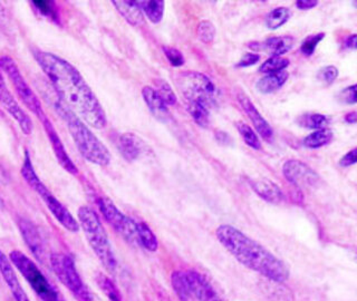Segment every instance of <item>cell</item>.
Returning <instances> with one entry per match:
<instances>
[{
    "label": "cell",
    "mask_w": 357,
    "mask_h": 301,
    "mask_svg": "<svg viewBox=\"0 0 357 301\" xmlns=\"http://www.w3.org/2000/svg\"><path fill=\"white\" fill-rule=\"evenodd\" d=\"M215 236L223 248L245 268L277 284H284L289 279L290 271L284 261L236 226L222 224L217 229Z\"/></svg>",
    "instance_id": "2"
},
{
    "label": "cell",
    "mask_w": 357,
    "mask_h": 301,
    "mask_svg": "<svg viewBox=\"0 0 357 301\" xmlns=\"http://www.w3.org/2000/svg\"><path fill=\"white\" fill-rule=\"evenodd\" d=\"M0 67H1L3 74L8 78L11 85L14 87L17 96L20 98V102L25 105V107H27L29 111H31L39 121H42L45 116H47L43 109L42 102L29 86V84L27 83L20 72L16 61L11 59L10 56H0Z\"/></svg>",
    "instance_id": "9"
},
{
    "label": "cell",
    "mask_w": 357,
    "mask_h": 301,
    "mask_svg": "<svg viewBox=\"0 0 357 301\" xmlns=\"http://www.w3.org/2000/svg\"><path fill=\"white\" fill-rule=\"evenodd\" d=\"M290 18V10L286 7L273 9L266 17V26L271 31H276L284 26Z\"/></svg>",
    "instance_id": "28"
},
{
    "label": "cell",
    "mask_w": 357,
    "mask_h": 301,
    "mask_svg": "<svg viewBox=\"0 0 357 301\" xmlns=\"http://www.w3.org/2000/svg\"><path fill=\"white\" fill-rule=\"evenodd\" d=\"M18 228H20L22 237L24 238L26 245L31 250V254L36 256L39 261H44L46 256V248H45L44 240L39 233L37 226L26 219L18 220Z\"/></svg>",
    "instance_id": "15"
},
{
    "label": "cell",
    "mask_w": 357,
    "mask_h": 301,
    "mask_svg": "<svg viewBox=\"0 0 357 301\" xmlns=\"http://www.w3.org/2000/svg\"><path fill=\"white\" fill-rule=\"evenodd\" d=\"M346 47L351 48V49H357V33L351 35L349 38L346 39Z\"/></svg>",
    "instance_id": "44"
},
{
    "label": "cell",
    "mask_w": 357,
    "mask_h": 301,
    "mask_svg": "<svg viewBox=\"0 0 357 301\" xmlns=\"http://www.w3.org/2000/svg\"><path fill=\"white\" fill-rule=\"evenodd\" d=\"M50 263L59 281L70 290L78 301H98L86 284H84L72 256L65 254H53L50 256Z\"/></svg>",
    "instance_id": "8"
},
{
    "label": "cell",
    "mask_w": 357,
    "mask_h": 301,
    "mask_svg": "<svg viewBox=\"0 0 357 301\" xmlns=\"http://www.w3.org/2000/svg\"><path fill=\"white\" fill-rule=\"evenodd\" d=\"M345 121L349 123V124H355V123H357L356 111H353V113H349V114L346 115Z\"/></svg>",
    "instance_id": "45"
},
{
    "label": "cell",
    "mask_w": 357,
    "mask_h": 301,
    "mask_svg": "<svg viewBox=\"0 0 357 301\" xmlns=\"http://www.w3.org/2000/svg\"><path fill=\"white\" fill-rule=\"evenodd\" d=\"M294 46V38L290 36L271 37L265 43L259 44L258 48L267 50L271 57H282L284 54L288 53ZM257 48V49H258Z\"/></svg>",
    "instance_id": "22"
},
{
    "label": "cell",
    "mask_w": 357,
    "mask_h": 301,
    "mask_svg": "<svg viewBox=\"0 0 357 301\" xmlns=\"http://www.w3.org/2000/svg\"><path fill=\"white\" fill-rule=\"evenodd\" d=\"M188 282L192 291L193 297L198 301H225L220 295L212 287L209 280L198 271L190 270L185 272Z\"/></svg>",
    "instance_id": "14"
},
{
    "label": "cell",
    "mask_w": 357,
    "mask_h": 301,
    "mask_svg": "<svg viewBox=\"0 0 357 301\" xmlns=\"http://www.w3.org/2000/svg\"><path fill=\"white\" fill-rule=\"evenodd\" d=\"M119 148L123 157L130 162L137 161L150 152L144 141L134 133L122 134L119 139Z\"/></svg>",
    "instance_id": "17"
},
{
    "label": "cell",
    "mask_w": 357,
    "mask_h": 301,
    "mask_svg": "<svg viewBox=\"0 0 357 301\" xmlns=\"http://www.w3.org/2000/svg\"><path fill=\"white\" fill-rule=\"evenodd\" d=\"M137 233H139V245L144 247L146 250L154 252L159 248V242L155 234L151 230L150 226L144 222L137 223Z\"/></svg>",
    "instance_id": "27"
},
{
    "label": "cell",
    "mask_w": 357,
    "mask_h": 301,
    "mask_svg": "<svg viewBox=\"0 0 357 301\" xmlns=\"http://www.w3.org/2000/svg\"><path fill=\"white\" fill-rule=\"evenodd\" d=\"M319 79L326 84L334 83L335 79L338 77V70L335 66L324 67L323 70L318 72Z\"/></svg>",
    "instance_id": "39"
},
{
    "label": "cell",
    "mask_w": 357,
    "mask_h": 301,
    "mask_svg": "<svg viewBox=\"0 0 357 301\" xmlns=\"http://www.w3.org/2000/svg\"><path fill=\"white\" fill-rule=\"evenodd\" d=\"M209 109L204 104L198 102H189L188 104V111L192 117L195 124H198L200 128H208L210 125V113Z\"/></svg>",
    "instance_id": "26"
},
{
    "label": "cell",
    "mask_w": 357,
    "mask_h": 301,
    "mask_svg": "<svg viewBox=\"0 0 357 301\" xmlns=\"http://www.w3.org/2000/svg\"><path fill=\"white\" fill-rule=\"evenodd\" d=\"M325 38V33H315V35H310L305 39L303 44H301V53L304 54L305 56H312L315 52L317 45Z\"/></svg>",
    "instance_id": "36"
},
{
    "label": "cell",
    "mask_w": 357,
    "mask_h": 301,
    "mask_svg": "<svg viewBox=\"0 0 357 301\" xmlns=\"http://www.w3.org/2000/svg\"><path fill=\"white\" fill-rule=\"evenodd\" d=\"M7 181H8V176H7V173H6L3 165L0 164V182H3V184H6Z\"/></svg>",
    "instance_id": "46"
},
{
    "label": "cell",
    "mask_w": 357,
    "mask_h": 301,
    "mask_svg": "<svg viewBox=\"0 0 357 301\" xmlns=\"http://www.w3.org/2000/svg\"><path fill=\"white\" fill-rule=\"evenodd\" d=\"M33 3L42 14L46 15V16H53L55 14L52 1L40 0V1H33Z\"/></svg>",
    "instance_id": "40"
},
{
    "label": "cell",
    "mask_w": 357,
    "mask_h": 301,
    "mask_svg": "<svg viewBox=\"0 0 357 301\" xmlns=\"http://www.w3.org/2000/svg\"><path fill=\"white\" fill-rule=\"evenodd\" d=\"M154 91L158 93L160 98L165 102V105H174L176 103V95L173 92L170 85L163 79L154 81Z\"/></svg>",
    "instance_id": "33"
},
{
    "label": "cell",
    "mask_w": 357,
    "mask_h": 301,
    "mask_svg": "<svg viewBox=\"0 0 357 301\" xmlns=\"http://www.w3.org/2000/svg\"><path fill=\"white\" fill-rule=\"evenodd\" d=\"M0 106L16 121L22 133L25 135H31L33 133V125L31 118L24 111L14 94L7 86L1 67H0Z\"/></svg>",
    "instance_id": "11"
},
{
    "label": "cell",
    "mask_w": 357,
    "mask_h": 301,
    "mask_svg": "<svg viewBox=\"0 0 357 301\" xmlns=\"http://www.w3.org/2000/svg\"><path fill=\"white\" fill-rule=\"evenodd\" d=\"M98 208L102 212L104 219L109 223V226L115 231L122 236L132 245H139V233H137V223L134 222L131 217L124 215L109 198L102 196L98 201Z\"/></svg>",
    "instance_id": "10"
},
{
    "label": "cell",
    "mask_w": 357,
    "mask_h": 301,
    "mask_svg": "<svg viewBox=\"0 0 357 301\" xmlns=\"http://www.w3.org/2000/svg\"><path fill=\"white\" fill-rule=\"evenodd\" d=\"M238 100H239L240 105L243 106L245 114L248 115L251 122L254 124L256 131L260 134V137L266 139V141H271L273 137V128L269 125V123L260 114V111L257 109L254 103L245 94L238 95Z\"/></svg>",
    "instance_id": "18"
},
{
    "label": "cell",
    "mask_w": 357,
    "mask_h": 301,
    "mask_svg": "<svg viewBox=\"0 0 357 301\" xmlns=\"http://www.w3.org/2000/svg\"><path fill=\"white\" fill-rule=\"evenodd\" d=\"M282 174L289 183L299 189L316 187L319 176L312 167L298 160H289L282 167Z\"/></svg>",
    "instance_id": "12"
},
{
    "label": "cell",
    "mask_w": 357,
    "mask_h": 301,
    "mask_svg": "<svg viewBox=\"0 0 357 301\" xmlns=\"http://www.w3.org/2000/svg\"><path fill=\"white\" fill-rule=\"evenodd\" d=\"M299 124L306 128L324 130L329 124V118L323 114H305L299 117Z\"/></svg>",
    "instance_id": "32"
},
{
    "label": "cell",
    "mask_w": 357,
    "mask_h": 301,
    "mask_svg": "<svg viewBox=\"0 0 357 301\" xmlns=\"http://www.w3.org/2000/svg\"><path fill=\"white\" fill-rule=\"evenodd\" d=\"M143 100L148 105L151 113L155 117L156 120L161 122H167L170 120V113L165 102L160 98L158 93L154 91L153 87L145 86L142 89Z\"/></svg>",
    "instance_id": "20"
},
{
    "label": "cell",
    "mask_w": 357,
    "mask_h": 301,
    "mask_svg": "<svg viewBox=\"0 0 357 301\" xmlns=\"http://www.w3.org/2000/svg\"><path fill=\"white\" fill-rule=\"evenodd\" d=\"M139 8L142 9L145 16L148 17L151 22L159 24L163 20L165 15V3L161 0H143L137 1Z\"/></svg>",
    "instance_id": "25"
},
{
    "label": "cell",
    "mask_w": 357,
    "mask_h": 301,
    "mask_svg": "<svg viewBox=\"0 0 357 301\" xmlns=\"http://www.w3.org/2000/svg\"><path fill=\"white\" fill-rule=\"evenodd\" d=\"M288 77H289V74L286 70L267 74L265 77L260 78L259 81L257 82V89L262 94H271V93L276 92L280 87L284 86Z\"/></svg>",
    "instance_id": "23"
},
{
    "label": "cell",
    "mask_w": 357,
    "mask_h": 301,
    "mask_svg": "<svg viewBox=\"0 0 357 301\" xmlns=\"http://www.w3.org/2000/svg\"><path fill=\"white\" fill-rule=\"evenodd\" d=\"M260 56L258 54L247 53L243 56V59H240L238 63V67H249L252 65L257 64L259 61Z\"/></svg>",
    "instance_id": "42"
},
{
    "label": "cell",
    "mask_w": 357,
    "mask_h": 301,
    "mask_svg": "<svg viewBox=\"0 0 357 301\" xmlns=\"http://www.w3.org/2000/svg\"><path fill=\"white\" fill-rule=\"evenodd\" d=\"M14 268L9 256H6L3 251L0 250V273H1L7 287L10 290L11 295L16 301H31L27 293H25V290L22 287Z\"/></svg>",
    "instance_id": "16"
},
{
    "label": "cell",
    "mask_w": 357,
    "mask_h": 301,
    "mask_svg": "<svg viewBox=\"0 0 357 301\" xmlns=\"http://www.w3.org/2000/svg\"><path fill=\"white\" fill-rule=\"evenodd\" d=\"M9 259L31 286L39 301H66L29 256L22 251L14 250L9 254Z\"/></svg>",
    "instance_id": "6"
},
{
    "label": "cell",
    "mask_w": 357,
    "mask_h": 301,
    "mask_svg": "<svg viewBox=\"0 0 357 301\" xmlns=\"http://www.w3.org/2000/svg\"><path fill=\"white\" fill-rule=\"evenodd\" d=\"M332 139L333 133L327 128L317 130V131L310 133L308 137H305L304 145L308 148H319L329 143Z\"/></svg>",
    "instance_id": "29"
},
{
    "label": "cell",
    "mask_w": 357,
    "mask_h": 301,
    "mask_svg": "<svg viewBox=\"0 0 357 301\" xmlns=\"http://www.w3.org/2000/svg\"><path fill=\"white\" fill-rule=\"evenodd\" d=\"M40 122L43 123L45 132L47 134L48 139H50V144L53 148L54 153H55L56 159L59 161V164L67 172L70 173L73 176H77L78 169L75 163L70 160V155L67 154L66 150L63 143H61V137L56 132L55 128L50 122L47 116H45Z\"/></svg>",
    "instance_id": "13"
},
{
    "label": "cell",
    "mask_w": 357,
    "mask_h": 301,
    "mask_svg": "<svg viewBox=\"0 0 357 301\" xmlns=\"http://www.w3.org/2000/svg\"><path fill=\"white\" fill-rule=\"evenodd\" d=\"M357 163V148H353L349 150V153H346L345 155L340 159V165L343 167H349L351 165L356 164Z\"/></svg>",
    "instance_id": "41"
},
{
    "label": "cell",
    "mask_w": 357,
    "mask_h": 301,
    "mask_svg": "<svg viewBox=\"0 0 357 301\" xmlns=\"http://www.w3.org/2000/svg\"><path fill=\"white\" fill-rule=\"evenodd\" d=\"M33 57L47 76L56 95L87 125L102 130L107 124L105 111L81 72L70 61L50 52L36 50Z\"/></svg>",
    "instance_id": "1"
},
{
    "label": "cell",
    "mask_w": 357,
    "mask_h": 301,
    "mask_svg": "<svg viewBox=\"0 0 357 301\" xmlns=\"http://www.w3.org/2000/svg\"><path fill=\"white\" fill-rule=\"evenodd\" d=\"M338 100L344 104H353L357 103V84L351 85V86L346 87L342 92L338 94Z\"/></svg>",
    "instance_id": "38"
},
{
    "label": "cell",
    "mask_w": 357,
    "mask_h": 301,
    "mask_svg": "<svg viewBox=\"0 0 357 301\" xmlns=\"http://www.w3.org/2000/svg\"><path fill=\"white\" fill-rule=\"evenodd\" d=\"M22 176L26 183L43 199L44 203L47 206L50 213L54 215L59 224L64 226L67 231L77 232L79 230V223L73 217L68 210L55 198V195L50 192L47 187L43 183L42 180L37 176L36 171L33 169L31 160L29 159V154L26 152L25 160L22 163Z\"/></svg>",
    "instance_id": "5"
},
{
    "label": "cell",
    "mask_w": 357,
    "mask_h": 301,
    "mask_svg": "<svg viewBox=\"0 0 357 301\" xmlns=\"http://www.w3.org/2000/svg\"><path fill=\"white\" fill-rule=\"evenodd\" d=\"M112 3L115 9L120 13L121 16L130 22L132 26H139L144 22L142 9L139 8L137 1H123V0H113Z\"/></svg>",
    "instance_id": "21"
},
{
    "label": "cell",
    "mask_w": 357,
    "mask_h": 301,
    "mask_svg": "<svg viewBox=\"0 0 357 301\" xmlns=\"http://www.w3.org/2000/svg\"><path fill=\"white\" fill-rule=\"evenodd\" d=\"M54 109L66 123L70 137L74 139L78 152L84 159L98 167H107L111 163L112 155L109 148L100 142L98 137L89 130L86 123L59 100L53 102Z\"/></svg>",
    "instance_id": "3"
},
{
    "label": "cell",
    "mask_w": 357,
    "mask_h": 301,
    "mask_svg": "<svg viewBox=\"0 0 357 301\" xmlns=\"http://www.w3.org/2000/svg\"><path fill=\"white\" fill-rule=\"evenodd\" d=\"M351 5L354 6L355 8H357V0L356 1H353V3H351Z\"/></svg>",
    "instance_id": "47"
},
{
    "label": "cell",
    "mask_w": 357,
    "mask_h": 301,
    "mask_svg": "<svg viewBox=\"0 0 357 301\" xmlns=\"http://www.w3.org/2000/svg\"><path fill=\"white\" fill-rule=\"evenodd\" d=\"M171 282H172V287L176 291V295L181 301H195L192 291L190 288L189 282H188L185 272L183 271H176L172 273L171 276Z\"/></svg>",
    "instance_id": "24"
},
{
    "label": "cell",
    "mask_w": 357,
    "mask_h": 301,
    "mask_svg": "<svg viewBox=\"0 0 357 301\" xmlns=\"http://www.w3.org/2000/svg\"><path fill=\"white\" fill-rule=\"evenodd\" d=\"M96 282H98V287L103 291L104 295L107 297L111 301H122L120 293L117 290L116 286L114 282L112 281L109 277H106L103 273H100L96 277Z\"/></svg>",
    "instance_id": "31"
},
{
    "label": "cell",
    "mask_w": 357,
    "mask_h": 301,
    "mask_svg": "<svg viewBox=\"0 0 357 301\" xmlns=\"http://www.w3.org/2000/svg\"><path fill=\"white\" fill-rule=\"evenodd\" d=\"M354 259L356 260V261H357V250H356V252H355V254H354Z\"/></svg>",
    "instance_id": "48"
},
{
    "label": "cell",
    "mask_w": 357,
    "mask_h": 301,
    "mask_svg": "<svg viewBox=\"0 0 357 301\" xmlns=\"http://www.w3.org/2000/svg\"><path fill=\"white\" fill-rule=\"evenodd\" d=\"M163 53L165 57L172 66L181 67L184 64V57L180 50L176 48L169 47V46H163Z\"/></svg>",
    "instance_id": "37"
},
{
    "label": "cell",
    "mask_w": 357,
    "mask_h": 301,
    "mask_svg": "<svg viewBox=\"0 0 357 301\" xmlns=\"http://www.w3.org/2000/svg\"><path fill=\"white\" fill-rule=\"evenodd\" d=\"M289 66V61L282 57H271L260 66L259 70L265 74L282 72Z\"/></svg>",
    "instance_id": "34"
},
{
    "label": "cell",
    "mask_w": 357,
    "mask_h": 301,
    "mask_svg": "<svg viewBox=\"0 0 357 301\" xmlns=\"http://www.w3.org/2000/svg\"><path fill=\"white\" fill-rule=\"evenodd\" d=\"M317 5V0H298V1H296L297 8L301 9V10H308V9L314 8Z\"/></svg>",
    "instance_id": "43"
},
{
    "label": "cell",
    "mask_w": 357,
    "mask_h": 301,
    "mask_svg": "<svg viewBox=\"0 0 357 301\" xmlns=\"http://www.w3.org/2000/svg\"><path fill=\"white\" fill-rule=\"evenodd\" d=\"M251 189L254 190L258 196L268 203L279 204L284 200L282 189L275 182L268 178H256L250 182Z\"/></svg>",
    "instance_id": "19"
},
{
    "label": "cell",
    "mask_w": 357,
    "mask_h": 301,
    "mask_svg": "<svg viewBox=\"0 0 357 301\" xmlns=\"http://www.w3.org/2000/svg\"><path fill=\"white\" fill-rule=\"evenodd\" d=\"M197 36L204 44L213 42L215 36V27L209 20H202L197 28Z\"/></svg>",
    "instance_id": "35"
},
{
    "label": "cell",
    "mask_w": 357,
    "mask_h": 301,
    "mask_svg": "<svg viewBox=\"0 0 357 301\" xmlns=\"http://www.w3.org/2000/svg\"><path fill=\"white\" fill-rule=\"evenodd\" d=\"M236 126H237L238 132H239L240 135L243 137L245 144L250 146L251 148H254V150H260L261 148V142H260L259 137L257 135L256 132L248 124H245L243 122H238Z\"/></svg>",
    "instance_id": "30"
},
{
    "label": "cell",
    "mask_w": 357,
    "mask_h": 301,
    "mask_svg": "<svg viewBox=\"0 0 357 301\" xmlns=\"http://www.w3.org/2000/svg\"><path fill=\"white\" fill-rule=\"evenodd\" d=\"M176 84L188 102H198L208 109L217 105L219 89L211 78L198 72H182L176 78Z\"/></svg>",
    "instance_id": "7"
},
{
    "label": "cell",
    "mask_w": 357,
    "mask_h": 301,
    "mask_svg": "<svg viewBox=\"0 0 357 301\" xmlns=\"http://www.w3.org/2000/svg\"><path fill=\"white\" fill-rule=\"evenodd\" d=\"M78 223L83 229L87 242L94 251L100 263L109 272H114L117 262L114 252L109 242V236L106 233L100 217L94 210L89 206H81L78 209Z\"/></svg>",
    "instance_id": "4"
}]
</instances>
